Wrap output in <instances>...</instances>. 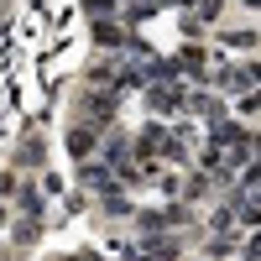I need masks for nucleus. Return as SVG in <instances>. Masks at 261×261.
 Masks as SVG:
<instances>
[{"label":"nucleus","instance_id":"7ed1b4c3","mask_svg":"<svg viewBox=\"0 0 261 261\" xmlns=\"http://www.w3.org/2000/svg\"><path fill=\"white\" fill-rule=\"evenodd\" d=\"M99 141H105V130H99V125H89V120H73V115H68L63 146H68V157H73V162H94V157H99Z\"/></svg>","mask_w":261,"mask_h":261},{"label":"nucleus","instance_id":"20e7f679","mask_svg":"<svg viewBox=\"0 0 261 261\" xmlns=\"http://www.w3.org/2000/svg\"><path fill=\"white\" fill-rule=\"evenodd\" d=\"M6 220H11V214H6V204H0V230H6Z\"/></svg>","mask_w":261,"mask_h":261},{"label":"nucleus","instance_id":"f03ea898","mask_svg":"<svg viewBox=\"0 0 261 261\" xmlns=\"http://www.w3.org/2000/svg\"><path fill=\"white\" fill-rule=\"evenodd\" d=\"M42 167H47V136H42L37 125H27L16 136V146H11V172L16 178H37Z\"/></svg>","mask_w":261,"mask_h":261},{"label":"nucleus","instance_id":"f257e3e1","mask_svg":"<svg viewBox=\"0 0 261 261\" xmlns=\"http://www.w3.org/2000/svg\"><path fill=\"white\" fill-rule=\"evenodd\" d=\"M183 99H188V84H178V79H167V84H141L146 120H183Z\"/></svg>","mask_w":261,"mask_h":261}]
</instances>
